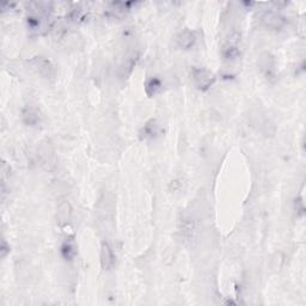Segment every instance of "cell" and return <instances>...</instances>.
Returning <instances> with one entry per match:
<instances>
[{
    "label": "cell",
    "instance_id": "obj_1",
    "mask_svg": "<svg viewBox=\"0 0 306 306\" xmlns=\"http://www.w3.org/2000/svg\"><path fill=\"white\" fill-rule=\"evenodd\" d=\"M191 78L195 86L201 91H207L215 82L214 74L202 67H194L191 70Z\"/></svg>",
    "mask_w": 306,
    "mask_h": 306
},
{
    "label": "cell",
    "instance_id": "obj_2",
    "mask_svg": "<svg viewBox=\"0 0 306 306\" xmlns=\"http://www.w3.org/2000/svg\"><path fill=\"white\" fill-rule=\"evenodd\" d=\"M26 23H28V28L38 35L44 34L49 28L48 16L46 13H43V10H38V12L30 14Z\"/></svg>",
    "mask_w": 306,
    "mask_h": 306
},
{
    "label": "cell",
    "instance_id": "obj_3",
    "mask_svg": "<svg viewBox=\"0 0 306 306\" xmlns=\"http://www.w3.org/2000/svg\"><path fill=\"white\" fill-rule=\"evenodd\" d=\"M34 66L38 73H40L41 76H43L44 78H53L55 76V68H54L53 64L48 59L43 58V56L35 58Z\"/></svg>",
    "mask_w": 306,
    "mask_h": 306
},
{
    "label": "cell",
    "instance_id": "obj_4",
    "mask_svg": "<svg viewBox=\"0 0 306 306\" xmlns=\"http://www.w3.org/2000/svg\"><path fill=\"white\" fill-rule=\"evenodd\" d=\"M262 22L272 29H281L285 25V17L275 11H267L262 16Z\"/></svg>",
    "mask_w": 306,
    "mask_h": 306
},
{
    "label": "cell",
    "instance_id": "obj_5",
    "mask_svg": "<svg viewBox=\"0 0 306 306\" xmlns=\"http://www.w3.org/2000/svg\"><path fill=\"white\" fill-rule=\"evenodd\" d=\"M114 262H115V255H114L113 249L110 248V245L108 244L107 242L102 243V248H101V265L102 268L104 271H108L114 266Z\"/></svg>",
    "mask_w": 306,
    "mask_h": 306
},
{
    "label": "cell",
    "instance_id": "obj_6",
    "mask_svg": "<svg viewBox=\"0 0 306 306\" xmlns=\"http://www.w3.org/2000/svg\"><path fill=\"white\" fill-rule=\"evenodd\" d=\"M238 34L232 35L229 41L224 44L223 47V55L225 59H236L239 55L238 43H239Z\"/></svg>",
    "mask_w": 306,
    "mask_h": 306
},
{
    "label": "cell",
    "instance_id": "obj_7",
    "mask_svg": "<svg viewBox=\"0 0 306 306\" xmlns=\"http://www.w3.org/2000/svg\"><path fill=\"white\" fill-rule=\"evenodd\" d=\"M195 42H196V35L190 30H183L176 36V43L183 49H190L191 47H194Z\"/></svg>",
    "mask_w": 306,
    "mask_h": 306
},
{
    "label": "cell",
    "instance_id": "obj_8",
    "mask_svg": "<svg viewBox=\"0 0 306 306\" xmlns=\"http://www.w3.org/2000/svg\"><path fill=\"white\" fill-rule=\"evenodd\" d=\"M163 90V82L157 77H152L148 79L145 84V91L150 97H153Z\"/></svg>",
    "mask_w": 306,
    "mask_h": 306
},
{
    "label": "cell",
    "instance_id": "obj_9",
    "mask_svg": "<svg viewBox=\"0 0 306 306\" xmlns=\"http://www.w3.org/2000/svg\"><path fill=\"white\" fill-rule=\"evenodd\" d=\"M23 120L28 126H37L41 122V115L36 108L29 107L24 110Z\"/></svg>",
    "mask_w": 306,
    "mask_h": 306
},
{
    "label": "cell",
    "instance_id": "obj_10",
    "mask_svg": "<svg viewBox=\"0 0 306 306\" xmlns=\"http://www.w3.org/2000/svg\"><path fill=\"white\" fill-rule=\"evenodd\" d=\"M71 205L68 201H62L58 206V220L59 223L66 224L71 219Z\"/></svg>",
    "mask_w": 306,
    "mask_h": 306
},
{
    "label": "cell",
    "instance_id": "obj_11",
    "mask_svg": "<svg viewBox=\"0 0 306 306\" xmlns=\"http://www.w3.org/2000/svg\"><path fill=\"white\" fill-rule=\"evenodd\" d=\"M76 245L72 239H66L61 245V254L64 256L65 260H73V257L76 256Z\"/></svg>",
    "mask_w": 306,
    "mask_h": 306
},
{
    "label": "cell",
    "instance_id": "obj_12",
    "mask_svg": "<svg viewBox=\"0 0 306 306\" xmlns=\"http://www.w3.org/2000/svg\"><path fill=\"white\" fill-rule=\"evenodd\" d=\"M144 138H155L159 134V126L155 120H150V121L144 126L143 128Z\"/></svg>",
    "mask_w": 306,
    "mask_h": 306
}]
</instances>
